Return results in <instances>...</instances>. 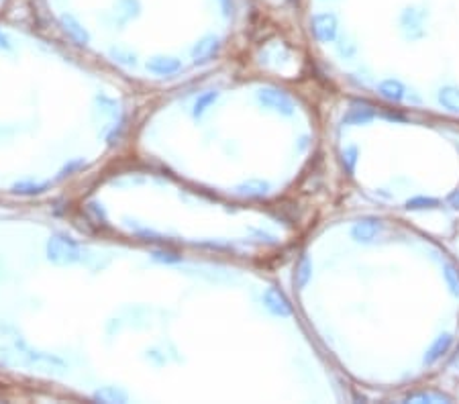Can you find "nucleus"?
Segmentation results:
<instances>
[]
</instances>
